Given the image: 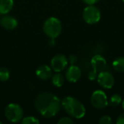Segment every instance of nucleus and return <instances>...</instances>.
<instances>
[{"mask_svg":"<svg viewBox=\"0 0 124 124\" xmlns=\"http://www.w3.org/2000/svg\"><path fill=\"white\" fill-rule=\"evenodd\" d=\"M36 110L44 118L54 117L60 110L61 100L50 92L39 94L34 102Z\"/></svg>","mask_w":124,"mask_h":124,"instance_id":"1","label":"nucleus"},{"mask_svg":"<svg viewBox=\"0 0 124 124\" xmlns=\"http://www.w3.org/2000/svg\"><path fill=\"white\" fill-rule=\"evenodd\" d=\"M61 106L71 117L80 119L86 114L84 105L77 99L72 97H65L61 100Z\"/></svg>","mask_w":124,"mask_h":124,"instance_id":"2","label":"nucleus"},{"mask_svg":"<svg viewBox=\"0 0 124 124\" xmlns=\"http://www.w3.org/2000/svg\"><path fill=\"white\" fill-rule=\"evenodd\" d=\"M62 30L60 20L54 17L47 18L43 24V31L49 37L52 39L57 38Z\"/></svg>","mask_w":124,"mask_h":124,"instance_id":"3","label":"nucleus"},{"mask_svg":"<svg viewBox=\"0 0 124 124\" xmlns=\"http://www.w3.org/2000/svg\"><path fill=\"white\" fill-rule=\"evenodd\" d=\"M6 118L12 123H17L21 121L23 118V108L16 103L9 104L4 112Z\"/></svg>","mask_w":124,"mask_h":124,"instance_id":"4","label":"nucleus"},{"mask_svg":"<svg viewBox=\"0 0 124 124\" xmlns=\"http://www.w3.org/2000/svg\"><path fill=\"white\" fill-rule=\"evenodd\" d=\"M82 17L84 20L88 24H96L101 18V12L98 7L94 5H88L84 8Z\"/></svg>","mask_w":124,"mask_h":124,"instance_id":"5","label":"nucleus"},{"mask_svg":"<svg viewBox=\"0 0 124 124\" xmlns=\"http://www.w3.org/2000/svg\"><path fill=\"white\" fill-rule=\"evenodd\" d=\"M91 103L97 109H105L108 105V100L106 94L102 90H97L93 92L91 97Z\"/></svg>","mask_w":124,"mask_h":124,"instance_id":"6","label":"nucleus"},{"mask_svg":"<svg viewBox=\"0 0 124 124\" xmlns=\"http://www.w3.org/2000/svg\"><path fill=\"white\" fill-rule=\"evenodd\" d=\"M68 65V58L63 54H57L54 56L50 62V65L52 69L56 73H60L63 71Z\"/></svg>","mask_w":124,"mask_h":124,"instance_id":"7","label":"nucleus"},{"mask_svg":"<svg viewBox=\"0 0 124 124\" xmlns=\"http://www.w3.org/2000/svg\"><path fill=\"white\" fill-rule=\"evenodd\" d=\"M98 84L105 89H111L115 84V78L113 75L106 70H102L98 73L97 76Z\"/></svg>","mask_w":124,"mask_h":124,"instance_id":"8","label":"nucleus"},{"mask_svg":"<svg viewBox=\"0 0 124 124\" xmlns=\"http://www.w3.org/2000/svg\"><path fill=\"white\" fill-rule=\"evenodd\" d=\"M65 77L66 80L71 83L77 82L81 77V70L76 65H70L65 71Z\"/></svg>","mask_w":124,"mask_h":124,"instance_id":"9","label":"nucleus"},{"mask_svg":"<svg viewBox=\"0 0 124 124\" xmlns=\"http://www.w3.org/2000/svg\"><path fill=\"white\" fill-rule=\"evenodd\" d=\"M91 65L95 71L97 73H100L102 70H105V69L107 67V61L105 59L104 57H102L100 54H95L93 56L91 60Z\"/></svg>","mask_w":124,"mask_h":124,"instance_id":"10","label":"nucleus"},{"mask_svg":"<svg viewBox=\"0 0 124 124\" xmlns=\"http://www.w3.org/2000/svg\"><path fill=\"white\" fill-rule=\"evenodd\" d=\"M36 75L41 80H49L52 76V68L46 65H41L36 69Z\"/></svg>","mask_w":124,"mask_h":124,"instance_id":"11","label":"nucleus"},{"mask_svg":"<svg viewBox=\"0 0 124 124\" xmlns=\"http://www.w3.org/2000/svg\"><path fill=\"white\" fill-rule=\"evenodd\" d=\"M0 25L7 30H13L16 28L18 23L14 17L4 15L0 19Z\"/></svg>","mask_w":124,"mask_h":124,"instance_id":"12","label":"nucleus"},{"mask_svg":"<svg viewBox=\"0 0 124 124\" xmlns=\"http://www.w3.org/2000/svg\"><path fill=\"white\" fill-rule=\"evenodd\" d=\"M13 0H0V15L8 14L13 8Z\"/></svg>","mask_w":124,"mask_h":124,"instance_id":"13","label":"nucleus"},{"mask_svg":"<svg viewBox=\"0 0 124 124\" xmlns=\"http://www.w3.org/2000/svg\"><path fill=\"white\" fill-rule=\"evenodd\" d=\"M52 83L56 87H61L65 82L64 76L60 73H56L52 76Z\"/></svg>","mask_w":124,"mask_h":124,"instance_id":"14","label":"nucleus"},{"mask_svg":"<svg viewBox=\"0 0 124 124\" xmlns=\"http://www.w3.org/2000/svg\"><path fill=\"white\" fill-rule=\"evenodd\" d=\"M113 67L117 72H124V57H119L116 58L113 62Z\"/></svg>","mask_w":124,"mask_h":124,"instance_id":"15","label":"nucleus"},{"mask_svg":"<svg viewBox=\"0 0 124 124\" xmlns=\"http://www.w3.org/2000/svg\"><path fill=\"white\" fill-rule=\"evenodd\" d=\"M122 102V98L119 94H113L110 100L108 101V105H110L111 107H116L118 105H119Z\"/></svg>","mask_w":124,"mask_h":124,"instance_id":"16","label":"nucleus"},{"mask_svg":"<svg viewBox=\"0 0 124 124\" xmlns=\"http://www.w3.org/2000/svg\"><path fill=\"white\" fill-rule=\"evenodd\" d=\"M10 76L9 71L4 67L0 68V81H7Z\"/></svg>","mask_w":124,"mask_h":124,"instance_id":"17","label":"nucleus"},{"mask_svg":"<svg viewBox=\"0 0 124 124\" xmlns=\"http://www.w3.org/2000/svg\"><path fill=\"white\" fill-rule=\"evenodd\" d=\"M22 124H39L40 121L38 118L33 117V116H27L25 118H23L21 120Z\"/></svg>","mask_w":124,"mask_h":124,"instance_id":"18","label":"nucleus"},{"mask_svg":"<svg viewBox=\"0 0 124 124\" xmlns=\"http://www.w3.org/2000/svg\"><path fill=\"white\" fill-rule=\"evenodd\" d=\"M99 123L101 124H112V118L109 116H103L100 118Z\"/></svg>","mask_w":124,"mask_h":124,"instance_id":"19","label":"nucleus"},{"mask_svg":"<svg viewBox=\"0 0 124 124\" xmlns=\"http://www.w3.org/2000/svg\"><path fill=\"white\" fill-rule=\"evenodd\" d=\"M74 123L73 121L68 118V117H63V118H61L58 121H57V124H73Z\"/></svg>","mask_w":124,"mask_h":124,"instance_id":"20","label":"nucleus"},{"mask_svg":"<svg viewBox=\"0 0 124 124\" xmlns=\"http://www.w3.org/2000/svg\"><path fill=\"white\" fill-rule=\"evenodd\" d=\"M97 76H98L97 72L95 71L94 70H92L89 71L88 73V79L90 81H94L95 79L97 78Z\"/></svg>","mask_w":124,"mask_h":124,"instance_id":"21","label":"nucleus"},{"mask_svg":"<svg viewBox=\"0 0 124 124\" xmlns=\"http://www.w3.org/2000/svg\"><path fill=\"white\" fill-rule=\"evenodd\" d=\"M68 60V62H70V65H76V63L78 61V57L74 54H71L70 55Z\"/></svg>","mask_w":124,"mask_h":124,"instance_id":"22","label":"nucleus"},{"mask_svg":"<svg viewBox=\"0 0 124 124\" xmlns=\"http://www.w3.org/2000/svg\"><path fill=\"white\" fill-rule=\"evenodd\" d=\"M116 124H124V113L121 114V115L118 117L117 121H116Z\"/></svg>","mask_w":124,"mask_h":124,"instance_id":"23","label":"nucleus"},{"mask_svg":"<svg viewBox=\"0 0 124 124\" xmlns=\"http://www.w3.org/2000/svg\"><path fill=\"white\" fill-rule=\"evenodd\" d=\"M82 1L88 5H94L100 0H82Z\"/></svg>","mask_w":124,"mask_h":124,"instance_id":"24","label":"nucleus"},{"mask_svg":"<svg viewBox=\"0 0 124 124\" xmlns=\"http://www.w3.org/2000/svg\"><path fill=\"white\" fill-rule=\"evenodd\" d=\"M49 44L52 46H54L55 44V39H52V38H49Z\"/></svg>","mask_w":124,"mask_h":124,"instance_id":"25","label":"nucleus"},{"mask_svg":"<svg viewBox=\"0 0 124 124\" xmlns=\"http://www.w3.org/2000/svg\"><path fill=\"white\" fill-rule=\"evenodd\" d=\"M121 103H122V108L124 109V100H122V102H121Z\"/></svg>","mask_w":124,"mask_h":124,"instance_id":"26","label":"nucleus"},{"mask_svg":"<svg viewBox=\"0 0 124 124\" xmlns=\"http://www.w3.org/2000/svg\"><path fill=\"white\" fill-rule=\"evenodd\" d=\"M2 124V122H1V121H0V124Z\"/></svg>","mask_w":124,"mask_h":124,"instance_id":"27","label":"nucleus"},{"mask_svg":"<svg viewBox=\"0 0 124 124\" xmlns=\"http://www.w3.org/2000/svg\"><path fill=\"white\" fill-rule=\"evenodd\" d=\"M122 1H123V2H124V0H122Z\"/></svg>","mask_w":124,"mask_h":124,"instance_id":"28","label":"nucleus"}]
</instances>
